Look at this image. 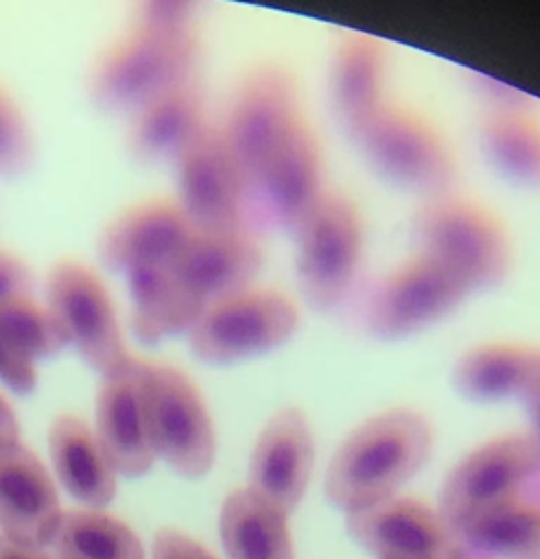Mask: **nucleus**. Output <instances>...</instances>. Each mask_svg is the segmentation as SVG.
<instances>
[{"label":"nucleus","mask_w":540,"mask_h":559,"mask_svg":"<svg viewBox=\"0 0 540 559\" xmlns=\"http://www.w3.org/2000/svg\"><path fill=\"white\" fill-rule=\"evenodd\" d=\"M433 450V426L411 406L385 408L359 424L334 450L324 493L339 511H356L396 491L415 476Z\"/></svg>","instance_id":"1"},{"label":"nucleus","mask_w":540,"mask_h":559,"mask_svg":"<svg viewBox=\"0 0 540 559\" xmlns=\"http://www.w3.org/2000/svg\"><path fill=\"white\" fill-rule=\"evenodd\" d=\"M197 28H131L109 44L90 72L87 92L96 107L136 114L162 94L197 79Z\"/></svg>","instance_id":"2"},{"label":"nucleus","mask_w":540,"mask_h":559,"mask_svg":"<svg viewBox=\"0 0 540 559\" xmlns=\"http://www.w3.org/2000/svg\"><path fill=\"white\" fill-rule=\"evenodd\" d=\"M411 234L418 251L459 275L470 290L503 284L514 266L512 238L501 218L472 197L455 190L424 199Z\"/></svg>","instance_id":"3"},{"label":"nucleus","mask_w":540,"mask_h":559,"mask_svg":"<svg viewBox=\"0 0 540 559\" xmlns=\"http://www.w3.org/2000/svg\"><path fill=\"white\" fill-rule=\"evenodd\" d=\"M520 500H540V445L531 432L494 437L468 452L444 478L437 513L457 533Z\"/></svg>","instance_id":"4"},{"label":"nucleus","mask_w":540,"mask_h":559,"mask_svg":"<svg viewBox=\"0 0 540 559\" xmlns=\"http://www.w3.org/2000/svg\"><path fill=\"white\" fill-rule=\"evenodd\" d=\"M138 389L149 445L175 474L197 480L214 463L216 437L195 382L173 365L138 362Z\"/></svg>","instance_id":"5"},{"label":"nucleus","mask_w":540,"mask_h":559,"mask_svg":"<svg viewBox=\"0 0 540 559\" xmlns=\"http://www.w3.org/2000/svg\"><path fill=\"white\" fill-rule=\"evenodd\" d=\"M352 140L380 177L424 199L450 192L457 181L459 166L442 131L404 105L385 100Z\"/></svg>","instance_id":"6"},{"label":"nucleus","mask_w":540,"mask_h":559,"mask_svg":"<svg viewBox=\"0 0 540 559\" xmlns=\"http://www.w3.org/2000/svg\"><path fill=\"white\" fill-rule=\"evenodd\" d=\"M295 277L310 308L330 312L350 295L363 258V218L356 203L326 190L295 231Z\"/></svg>","instance_id":"7"},{"label":"nucleus","mask_w":540,"mask_h":559,"mask_svg":"<svg viewBox=\"0 0 540 559\" xmlns=\"http://www.w3.org/2000/svg\"><path fill=\"white\" fill-rule=\"evenodd\" d=\"M300 328L297 304L275 288H247L203 310L188 332L192 354L230 365L282 347Z\"/></svg>","instance_id":"8"},{"label":"nucleus","mask_w":540,"mask_h":559,"mask_svg":"<svg viewBox=\"0 0 540 559\" xmlns=\"http://www.w3.org/2000/svg\"><path fill=\"white\" fill-rule=\"evenodd\" d=\"M326 192L319 140L304 120L247 179L245 227L295 234Z\"/></svg>","instance_id":"9"},{"label":"nucleus","mask_w":540,"mask_h":559,"mask_svg":"<svg viewBox=\"0 0 540 559\" xmlns=\"http://www.w3.org/2000/svg\"><path fill=\"white\" fill-rule=\"evenodd\" d=\"M295 74L275 61L258 63L236 85L221 127L227 146L247 179L267 155L302 122Z\"/></svg>","instance_id":"10"},{"label":"nucleus","mask_w":540,"mask_h":559,"mask_svg":"<svg viewBox=\"0 0 540 559\" xmlns=\"http://www.w3.org/2000/svg\"><path fill=\"white\" fill-rule=\"evenodd\" d=\"M470 293L459 275L418 251L378 280L365 306V328L380 341L407 338L455 312Z\"/></svg>","instance_id":"11"},{"label":"nucleus","mask_w":540,"mask_h":559,"mask_svg":"<svg viewBox=\"0 0 540 559\" xmlns=\"http://www.w3.org/2000/svg\"><path fill=\"white\" fill-rule=\"evenodd\" d=\"M50 312L61 321L70 345L103 378L122 371L127 354L111 297L103 282L77 260L57 262L46 280Z\"/></svg>","instance_id":"12"},{"label":"nucleus","mask_w":540,"mask_h":559,"mask_svg":"<svg viewBox=\"0 0 540 559\" xmlns=\"http://www.w3.org/2000/svg\"><path fill=\"white\" fill-rule=\"evenodd\" d=\"M177 203L195 231L245 227V177L219 124L208 122L175 159Z\"/></svg>","instance_id":"13"},{"label":"nucleus","mask_w":540,"mask_h":559,"mask_svg":"<svg viewBox=\"0 0 540 559\" xmlns=\"http://www.w3.org/2000/svg\"><path fill=\"white\" fill-rule=\"evenodd\" d=\"M348 535L376 559H472L437 511L415 498L389 496L345 515Z\"/></svg>","instance_id":"14"},{"label":"nucleus","mask_w":540,"mask_h":559,"mask_svg":"<svg viewBox=\"0 0 540 559\" xmlns=\"http://www.w3.org/2000/svg\"><path fill=\"white\" fill-rule=\"evenodd\" d=\"M315 463V441L306 413L284 406L260 430L249 459V489L284 511L302 502Z\"/></svg>","instance_id":"15"},{"label":"nucleus","mask_w":540,"mask_h":559,"mask_svg":"<svg viewBox=\"0 0 540 559\" xmlns=\"http://www.w3.org/2000/svg\"><path fill=\"white\" fill-rule=\"evenodd\" d=\"M61 504L44 463L20 441L0 443V531L26 548H48Z\"/></svg>","instance_id":"16"},{"label":"nucleus","mask_w":540,"mask_h":559,"mask_svg":"<svg viewBox=\"0 0 540 559\" xmlns=\"http://www.w3.org/2000/svg\"><path fill=\"white\" fill-rule=\"evenodd\" d=\"M195 234L177 201L151 199L116 216L98 238V258L109 271L131 273L168 266Z\"/></svg>","instance_id":"17"},{"label":"nucleus","mask_w":540,"mask_h":559,"mask_svg":"<svg viewBox=\"0 0 540 559\" xmlns=\"http://www.w3.org/2000/svg\"><path fill=\"white\" fill-rule=\"evenodd\" d=\"M265 264L262 247L249 229L195 231L171 269L203 306L251 288Z\"/></svg>","instance_id":"18"},{"label":"nucleus","mask_w":540,"mask_h":559,"mask_svg":"<svg viewBox=\"0 0 540 559\" xmlns=\"http://www.w3.org/2000/svg\"><path fill=\"white\" fill-rule=\"evenodd\" d=\"M455 389L474 402L540 400V345L494 341L470 347L453 367Z\"/></svg>","instance_id":"19"},{"label":"nucleus","mask_w":540,"mask_h":559,"mask_svg":"<svg viewBox=\"0 0 540 559\" xmlns=\"http://www.w3.org/2000/svg\"><path fill=\"white\" fill-rule=\"evenodd\" d=\"M138 362L131 358L122 371L103 378L96 391L94 435L111 469L127 478L146 474L155 461L142 419Z\"/></svg>","instance_id":"20"},{"label":"nucleus","mask_w":540,"mask_h":559,"mask_svg":"<svg viewBox=\"0 0 540 559\" xmlns=\"http://www.w3.org/2000/svg\"><path fill=\"white\" fill-rule=\"evenodd\" d=\"M387 48L367 33H348L339 39L328 72V92L334 116L352 138L385 103Z\"/></svg>","instance_id":"21"},{"label":"nucleus","mask_w":540,"mask_h":559,"mask_svg":"<svg viewBox=\"0 0 540 559\" xmlns=\"http://www.w3.org/2000/svg\"><path fill=\"white\" fill-rule=\"evenodd\" d=\"M206 124V94L197 76L131 116L127 151L142 164L175 162Z\"/></svg>","instance_id":"22"},{"label":"nucleus","mask_w":540,"mask_h":559,"mask_svg":"<svg viewBox=\"0 0 540 559\" xmlns=\"http://www.w3.org/2000/svg\"><path fill=\"white\" fill-rule=\"evenodd\" d=\"M48 450L61 487L81 504L98 509L116 496V472L94 430L77 415H59L48 430Z\"/></svg>","instance_id":"23"},{"label":"nucleus","mask_w":540,"mask_h":559,"mask_svg":"<svg viewBox=\"0 0 540 559\" xmlns=\"http://www.w3.org/2000/svg\"><path fill=\"white\" fill-rule=\"evenodd\" d=\"M131 293V332L144 345L188 334L203 306L186 290L168 266H144L127 273Z\"/></svg>","instance_id":"24"},{"label":"nucleus","mask_w":540,"mask_h":559,"mask_svg":"<svg viewBox=\"0 0 540 559\" xmlns=\"http://www.w3.org/2000/svg\"><path fill=\"white\" fill-rule=\"evenodd\" d=\"M479 144L503 177L540 188V114L531 98L485 107Z\"/></svg>","instance_id":"25"},{"label":"nucleus","mask_w":540,"mask_h":559,"mask_svg":"<svg viewBox=\"0 0 540 559\" xmlns=\"http://www.w3.org/2000/svg\"><path fill=\"white\" fill-rule=\"evenodd\" d=\"M219 533L227 559H295L286 513L249 487L223 500Z\"/></svg>","instance_id":"26"},{"label":"nucleus","mask_w":540,"mask_h":559,"mask_svg":"<svg viewBox=\"0 0 540 559\" xmlns=\"http://www.w3.org/2000/svg\"><path fill=\"white\" fill-rule=\"evenodd\" d=\"M455 535L481 559H540V500H520L494 509Z\"/></svg>","instance_id":"27"},{"label":"nucleus","mask_w":540,"mask_h":559,"mask_svg":"<svg viewBox=\"0 0 540 559\" xmlns=\"http://www.w3.org/2000/svg\"><path fill=\"white\" fill-rule=\"evenodd\" d=\"M48 548L55 559H144L140 537L98 511H63Z\"/></svg>","instance_id":"28"},{"label":"nucleus","mask_w":540,"mask_h":559,"mask_svg":"<svg viewBox=\"0 0 540 559\" xmlns=\"http://www.w3.org/2000/svg\"><path fill=\"white\" fill-rule=\"evenodd\" d=\"M0 332L11 347L26 360L52 356L70 345L61 321L33 301V297H20L0 304Z\"/></svg>","instance_id":"29"},{"label":"nucleus","mask_w":540,"mask_h":559,"mask_svg":"<svg viewBox=\"0 0 540 559\" xmlns=\"http://www.w3.org/2000/svg\"><path fill=\"white\" fill-rule=\"evenodd\" d=\"M33 135L15 100L0 87V175H20L31 166Z\"/></svg>","instance_id":"30"},{"label":"nucleus","mask_w":540,"mask_h":559,"mask_svg":"<svg viewBox=\"0 0 540 559\" xmlns=\"http://www.w3.org/2000/svg\"><path fill=\"white\" fill-rule=\"evenodd\" d=\"M195 4L177 2V0H153L138 7L131 24L151 26V28H195Z\"/></svg>","instance_id":"31"},{"label":"nucleus","mask_w":540,"mask_h":559,"mask_svg":"<svg viewBox=\"0 0 540 559\" xmlns=\"http://www.w3.org/2000/svg\"><path fill=\"white\" fill-rule=\"evenodd\" d=\"M0 380L15 393H31L37 384L35 362L17 354L0 332Z\"/></svg>","instance_id":"32"},{"label":"nucleus","mask_w":540,"mask_h":559,"mask_svg":"<svg viewBox=\"0 0 540 559\" xmlns=\"http://www.w3.org/2000/svg\"><path fill=\"white\" fill-rule=\"evenodd\" d=\"M153 559H216L208 548L177 528H160L153 537Z\"/></svg>","instance_id":"33"},{"label":"nucleus","mask_w":540,"mask_h":559,"mask_svg":"<svg viewBox=\"0 0 540 559\" xmlns=\"http://www.w3.org/2000/svg\"><path fill=\"white\" fill-rule=\"evenodd\" d=\"M33 275L28 266L13 253L0 251V304L31 297Z\"/></svg>","instance_id":"34"},{"label":"nucleus","mask_w":540,"mask_h":559,"mask_svg":"<svg viewBox=\"0 0 540 559\" xmlns=\"http://www.w3.org/2000/svg\"><path fill=\"white\" fill-rule=\"evenodd\" d=\"M0 559H55L46 548H26L0 533Z\"/></svg>","instance_id":"35"},{"label":"nucleus","mask_w":540,"mask_h":559,"mask_svg":"<svg viewBox=\"0 0 540 559\" xmlns=\"http://www.w3.org/2000/svg\"><path fill=\"white\" fill-rule=\"evenodd\" d=\"M7 441H20V424L13 408L0 395V443Z\"/></svg>","instance_id":"36"},{"label":"nucleus","mask_w":540,"mask_h":559,"mask_svg":"<svg viewBox=\"0 0 540 559\" xmlns=\"http://www.w3.org/2000/svg\"><path fill=\"white\" fill-rule=\"evenodd\" d=\"M527 413H529V419H531V437L538 441L540 445V400L531 402L527 406Z\"/></svg>","instance_id":"37"}]
</instances>
